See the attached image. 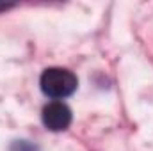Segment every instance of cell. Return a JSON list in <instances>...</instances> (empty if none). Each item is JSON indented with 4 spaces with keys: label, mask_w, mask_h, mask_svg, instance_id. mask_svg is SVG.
Here are the masks:
<instances>
[{
    "label": "cell",
    "mask_w": 153,
    "mask_h": 151,
    "mask_svg": "<svg viewBox=\"0 0 153 151\" xmlns=\"http://www.w3.org/2000/svg\"><path fill=\"white\" fill-rule=\"evenodd\" d=\"M71 110L66 103L62 101H52L48 105L43 107L41 112V119L43 124L52 130V132H64L68 130V126L71 124Z\"/></svg>",
    "instance_id": "cell-2"
},
{
    "label": "cell",
    "mask_w": 153,
    "mask_h": 151,
    "mask_svg": "<svg viewBox=\"0 0 153 151\" xmlns=\"http://www.w3.org/2000/svg\"><path fill=\"white\" fill-rule=\"evenodd\" d=\"M39 85L41 91L53 100H62L71 96L76 91L78 80L76 76L64 68H48L43 71V75L39 78Z\"/></svg>",
    "instance_id": "cell-1"
},
{
    "label": "cell",
    "mask_w": 153,
    "mask_h": 151,
    "mask_svg": "<svg viewBox=\"0 0 153 151\" xmlns=\"http://www.w3.org/2000/svg\"><path fill=\"white\" fill-rule=\"evenodd\" d=\"M9 7H13V4H4V2H0V11H5V9H9Z\"/></svg>",
    "instance_id": "cell-4"
},
{
    "label": "cell",
    "mask_w": 153,
    "mask_h": 151,
    "mask_svg": "<svg viewBox=\"0 0 153 151\" xmlns=\"http://www.w3.org/2000/svg\"><path fill=\"white\" fill-rule=\"evenodd\" d=\"M13 151H38V148L29 144L27 141H18L13 144Z\"/></svg>",
    "instance_id": "cell-3"
}]
</instances>
